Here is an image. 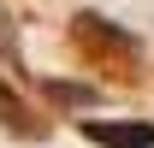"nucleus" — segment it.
<instances>
[{
	"label": "nucleus",
	"mask_w": 154,
	"mask_h": 148,
	"mask_svg": "<svg viewBox=\"0 0 154 148\" xmlns=\"http://www.w3.org/2000/svg\"><path fill=\"white\" fill-rule=\"evenodd\" d=\"M71 42H77V54H83V59L107 65L113 77H131V71H136V59H142V48H136L125 30H113L107 18H95V12H83V18L71 24Z\"/></svg>",
	"instance_id": "obj_1"
},
{
	"label": "nucleus",
	"mask_w": 154,
	"mask_h": 148,
	"mask_svg": "<svg viewBox=\"0 0 154 148\" xmlns=\"http://www.w3.org/2000/svg\"><path fill=\"white\" fill-rule=\"evenodd\" d=\"M107 148H154V125H83Z\"/></svg>",
	"instance_id": "obj_2"
},
{
	"label": "nucleus",
	"mask_w": 154,
	"mask_h": 148,
	"mask_svg": "<svg viewBox=\"0 0 154 148\" xmlns=\"http://www.w3.org/2000/svg\"><path fill=\"white\" fill-rule=\"evenodd\" d=\"M0 113H6V119H12V125L24 130V101H18L12 89H6V83H0Z\"/></svg>",
	"instance_id": "obj_3"
}]
</instances>
